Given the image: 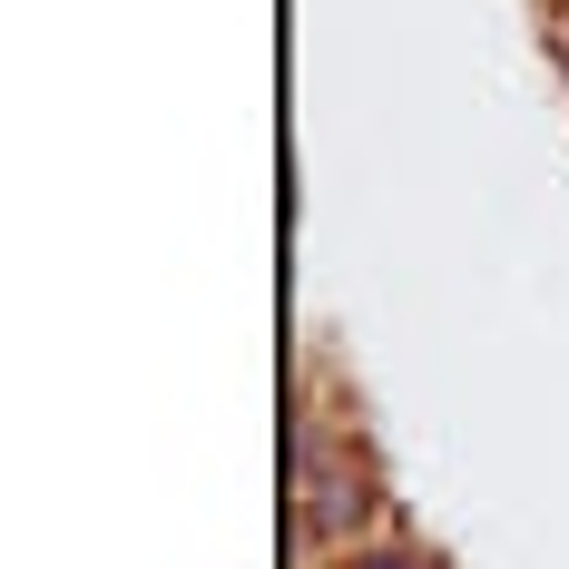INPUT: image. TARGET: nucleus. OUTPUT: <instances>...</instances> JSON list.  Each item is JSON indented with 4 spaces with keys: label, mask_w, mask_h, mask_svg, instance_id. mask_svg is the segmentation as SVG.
<instances>
[{
    "label": "nucleus",
    "mask_w": 569,
    "mask_h": 569,
    "mask_svg": "<svg viewBox=\"0 0 569 569\" xmlns=\"http://www.w3.org/2000/svg\"><path fill=\"white\" fill-rule=\"evenodd\" d=\"M550 20H560V30H569V0H550Z\"/></svg>",
    "instance_id": "obj_4"
},
{
    "label": "nucleus",
    "mask_w": 569,
    "mask_h": 569,
    "mask_svg": "<svg viewBox=\"0 0 569 569\" xmlns=\"http://www.w3.org/2000/svg\"><path fill=\"white\" fill-rule=\"evenodd\" d=\"M325 569H442V550H432L422 530H402V540H373V550H353V560H325Z\"/></svg>",
    "instance_id": "obj_2"
},
{
    "label": "nucleus",
    "mask_w": 569,
    "mask_h": 569,
    "mask_svg": "<svg viewBox=\"0 0 569 569\" xmlns=\"http://www.w3.org/2000/svg\"><path fill=\"white\" fill-rule=\"evenodd\" d=\"M550 59H560V69H569V30H560V20H550Z\"/></svg>",
    "instance_id": "obj_3"
},
{
    "label": "nucleus",
    "mask_w": 569,
    "mask_h": 569,
    "mask_svg": "<svg viewBox=\"0 0 569 569\" xmlns=\"http://www.w3.org/2000/svg\"><path fill=\"white\" fill-rule=\"evenodd\" d=\"M402 530H412V511L393 501V481L373 461L363 402L335 393L325 353H305L295 363V560L325 569L373 540H402Z\"/></svg>",
    "instance_id": "obj_1"
}]
</instances>
